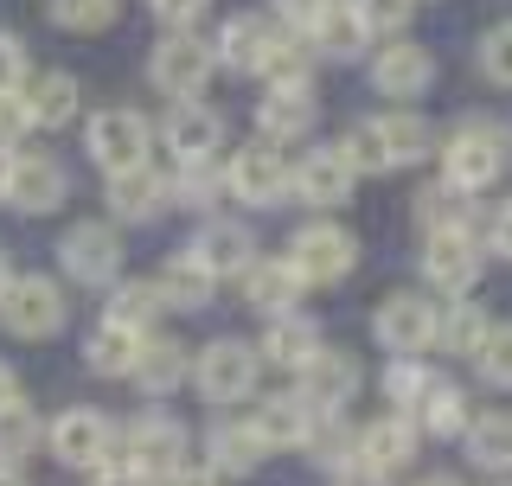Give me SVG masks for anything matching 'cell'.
I'll return each instance as SVG.
<instances>
[{
  "label": "cell",
  "instance_id": "6da1fadb",
  "mask_svg": "<svg viewBox=\"0 0 512 486\" xmlns=\"http://www.w3.org/2000/svg\"><path fill=\"white\" fill-rule=\"evenodd\" d=\"M340 148L352 160V173H391V167H416L423 154H436V128L416 109H384V116L352 128Z\"/></svg>",
  "mask_w": 512,
  "mask_h": 486
},
{
  "label": "cell",
  "instance_id": "7a4b0ae2",
  "mask_svg": "<svg viewBox=\"0 0 512 486\" xmlns=\"http://www.w3.org/2000/svg\"><path fill=\"white\" fill-rule=\"evenodd\" d=\"M512 160V135L506 122H487V116H468L455 135L442 141V180L455 192H487L493 180L506 173Z\"/></svg>",
  "mask_w": 512,
  "mask_h": 486
},
{
  "label": "cell",
  "instance_id": "3957f363",
  "mask_svg": "<svg viewBox=\"0 0 512 486\" xmlns=\"http://www.w3.org/2000/svg\"><path fill=\"white\" fill-rule=\"evenodd\" d=\"M423 282L436 288V295H474L480 282V237L474 224H442V231L423 237Z\"/></svg>",
  "mask_w": 512,
  "mask_h": 486
},
{
  "label": "cell",
  "instance_id": "277c9868",
  "mask_svg": "<svg viewBox=\"0 0 512 486\" xmlns=\"http://www.w3.org/2000/svg\"><path fill=\"white\" fill-rule=\"evenodd\" d=\"M0 327L20 339H52L64 327V288L52 275H7L0 288Z\"/></svg>",
  "mask_w": 512,
  "mask_h": 486
},
{
  "label": "cell",
  "instance_id": "5b68a950",
  "mask_svg": "<svg viewBox=\"0 0 512 486\" xmlns=\"http://www.w3.org/2000/svg\"><path fill=\"white\" fill-rule=\"evenodd\" d=\"M218 71V52L205 39H192V26H173L167 39L154 45V64H148V77H154V90L160 96H173V103H186V96H199L205 90V77Z\"/></svg>",
  "mask_w": 512,
  "mask_h": 486
},
{
  "label": "cell",
  "instance_id": "8992f818",
  "mask_svg": "<svg viewBox=\"0 0 512 486\" xmlns=\"http://www.w3.org/2000/svg\"><path fill=\"white\" fill-rule=\"evenodd\" d=\"M148 141H154V128H148L141 109H96L90 128H84V148L103 173L141 167V160H148Z\"/></svg>",
  "mask_w": 512,
  "mask_h": 486
},
{
  "label": "cell",
  "instance_id": "52a82bcc",
  "mask_svg": "<svg viewBox=\"0 0 512 486\" xmlns=\"http://www.w3.org/2000/svg\"><path fill=\"white\" fill-rule=\"evenodd\" d=\"M352 263H359V243H352L346 224H308V231H295V243H288V269L314 288L352 275Z\"/></svg>",
  "mask_w": 512,
  "mask_h": 486
},
{
  "label": "cell",
  "instance_id": "ba28073f",
  "mask_svg": "<svg viewBox=\"0 0 512 486\" xmlns=\"http://www.w3.org/2000/svg\"><path fill=\"white\" fill-rule=\"evenodd\" d=\"M372 333H378L384 352H410V359H416V352L436 346V301H429V295H410V288H397V295L378 301Z\"/></svg>",
  "mask_w": 512,
  "mask_h": 486
},
{
  "label": "cell",
  "instance_id": "9c48e42d",
  "mask_svg": "<svg viewBox=\"0 0 512 486\" xmlns=\"http://www.w3.org/2000/svg\"><path fill=\"white\" fill-rule=\"evenodd\" d=\"M64 192H71V180H64V167L52 154H13L7 160V186H0V199H7L13 212L45 218V212L64 205Z\"/></svg>",
  "mask_w": 512,
  "mask_h": 486
},
{
  "label": "cell",
  "instance_id": "30bf717a",
  "mask_svg": "<svg viewBox=\"0 0 512 486\" xmlns=\"http://www.w3.org/2000/svg\"><path fill=\"white\" fill-rule=\"evenodd\" d=\"M58 256H64V275H77V282H90V288H103V282L122 275V237L109 231V224H71L64 243H58Z\"/></svg>",
  "mask_w": 512,
  "mask_h": 486
},
{
  "label": "cell",
  "instance_id": "8fae6325",
  "mask_svg": "<svg viewBox=\"0 0 512 486\" xmlns=\"http://www.w3.org/2000/svg\"><path fill=\"white\" fill-rule=\"evenodd\" d=\"M352 160L346 148H314L301 167H288V192H295L301 205H314V212H327V205H346L352 199Z\"/></svg>",
  "mask_w": 512,
  "mask_h": 486
},
{
  "label": "cell",
  "instance_id": "7c38bea8",
  "mask_svg": "<svg viewBox=\"0 0 512 486\" xmlns=\"http://www.w3.org/2000/svg\"><path fill=\"white\" fill-rule=\"evenodd\" d=\"M224 192H231V199H244V205H282L288 199V160L269 148H244L231 160V167H224Z\"/></svg>",
  "mask_w": 512,
  "mask_h": 486
},
{
  "label": "cell",
  "instance_id": "4fadbf2b",
  "mask_svg": "<svg viewBox=\"0 0 512 486\" xmlns=\"http://www.w3.org/2000/svg\"><path fill=\"white\" fill-rule=\"evenodd\" d=\"M186 455H192V435L173 423V416H135V423H128V461H135L148 480L173 474Z\"/></svg>",
  "mask_w": 512,
  "mask_h": 486
},
{
  "label": "cell",
  "instance_id": "5bb4252c",
  "mask_svg": "<svg viewBox=\"0 0 512 486\" xmlns=\"http://www.w3.org/2000/svg\"><path fill=\"white\" fill-rule=\"evenodd\" d=\"M45 442H52V455L64 467H96V461L116 455V429H109V416H96V410H64Z\"/></svg>",
  "mask_w": 512,
  "mask_h": 486
},
{
  "label": "cell",
  "instance_id": "9a60e30c",
  "mask_svg": "<svg viewBox=\"0 0 512 486\" xmlns=\"http://www.w3.org/2000/svg\"><path fill=\"white\" fill-rule=\"evenodd\" d=\"M199 391L212 403H244L256 391V352L237 346V339H218V346L199 352Z\"/></svg>",
  "mask_w": 512,
  "mask_h": 486
},
{
  "label": "cell",
  "instance_id": "2e32d148",
  "mask_svg": "<svg viewBox=\"0 0 512 486\" xmlns=\"http://www.w3.org/2000/svg\"><path fill=\"white\" fill-rule=\"evenodd\" d=\"M295 391L308 397V410H346L352 391H359V365L333 346H314V359L295 371Z\"/></svg>",
  "mask_w": 512,
  "mask_h": 486
},
{
  "label": "cell",
  "instance_id": "e0dca14e",
  "mask_svg": "<svg viewBox=\"0 0 512 486\" xmlns=\"http://www.w3.org/2000/svg\"><path fill=\"white\" fill-rule=\"evenodd\" d=\"M276 20H263V13H231V20H224L218 26V45H212V52H218V64H224V71H237V77H256V71H263V58H269V45H276Z\"/></svg>",
  "mask_w": 512,
  "mask_h": 486
},
{
  "label": "cell",
  "instance_id": "ac0fdd59",
  "mask_svg": "<svg viewBox=\"0 0 512 486\" xmlns=\"http://www.w3.org/2000/svg\"><path fill=\"white\" fill-rule=\"evenodd\" d=\"M167 148L180 154V167L186 160H218V148H224V122H218V109H205V103H173V116H167Z\"/></svg>",
  "mask_w": 512,
  "mask_h": 486
},
{
  "label": "cell",
  "instance_id": "d6986e66",
  "mask_svg": "<svg viewBox=\"0 0 512 486\" xmlns=\"http://www.w3.org/2000/svg\"><path fill=\"white\" fill-rule=\"evenodd\" d=\"M372 84H378V96H423L436 84V58H429L423 45L397 39V45H384L372 58Z\"/></svg>",
  "mask_w": 512,
  "mask_h": 486
},
{
  "label": "cell",
  "instance_id": "ffe728a7",
  "mask_svg": "<svg viewBox=\"0 0 512 486\" xmlns=\"http://www.w3.org/2000/svg\"><path fill=\"white\" fill-rule=\"evenodd\" d=\"M365 467H378V474H404V467L416 461V423L410 416H378V423L359 429V455Z\"/></svg>",
  "mask_w": 512,
  "mask_h": 486
},
{
  "label": "cell",
  "instance_id": "44dd1931",
  "mask_svg": "<svg viewBox=\"0 0 512 486\" xmlns=\"http://www.w3.org/2000/svg\"><path fill=\"white\" fill-rule=\"evenodd\" d=\"M314 90H269L263 103H256V135L269 141V148H282V141H301L314 135Z\"/></svg>",
  "mask_w": 512,
  "mask_h": 486
},
{
  "label": "cell",
  "instance_id": "7402d4cb",
  "mask_svg": "<svg viewBox=\"0 0 512 486\" xmlns=\"http://www.w3.org/2000/svg\"><path fill=\"white\" fill-rule=\"evenodd\" d=\"M20 116L26 128H64L77 116V77L71 71H45L20 84Z\"/></svg>",
  "mask_w": 512,
  "mask_h": 486
},
{
  "label": "cell",
  "instance_id": "603a6c76",
  "mask_svg": "<svg viewBox=\"0 0 512 486\" xmlns=\"http://www.w3.org/2000/svg\"><path fill=\"white\" fill-rule=\"evenodd\" d=\"M250 429H256V442H263V448H301V442H308V429H314V410H308V397H301V391L263 397L250 410Z\"/></svg>",
  "mask_w": 512,
  "mask_h": 486
},
{
  "label": "cell",
  "instance_id": "cb8c5ba5",
  "mask_svg": "<svg viewBox=\"0 0 512 486\" xmlns=\"http://www.w3.org/2000/svg\"><path fill=\"white\" fill-rule=\"evenodd\" d=\"M173 192H167V180L141 160V167H122V173H109V212L116 218H128V224H148V218H160V205H167Z\"/></svg>",
  "mask_w": 512,
  "mask_h": 486
},
{
  "label": "cell",
  "instance_id": "d4e9b609",
  "mask_svg": "<svg viewBox=\"0 0 512 486\" xmlns=\"http://www.w3.org/2000/svg\"><path fill=\"white\" fill-rule=\"evenodd\" d=\"M186 371H192V359H186V346H180V339H148V333H141V352H135V371H128V378H135L148 397L180 391V384H186Z\"/></svg>",
  "mask_w": 512,
  "mask_h": 486
},
{
  "label": "cell",
  "instance_id": "484cf974",
  "mask_svg": "<svg viewBox=\"0 0 512 486\" xmlns=\"http://www.w3.org/2000/svg\"><path fill=\"white\" fill-rule=\"evenodd\" d=\"M192 256H199V263L212 269V275H237V269H244L250 256H256V237H250L237 218H212L199 237H192Z\"/></svg>",
  "mask_w": 512,
  "mask_h": 486
},
{
  "label": "cell",
  "instance_id": "4316f807",
  "mask_svg": "<svg viewBox=\"0 0 512 486\" xmlns=\"http://www.w3.org/2000/svg\"><path fill=\"white\" fill-rule=\"evenodd\" d=\"M237 282H244V301L256 307V314H288V307H295V295H301V275L288 269V256L282 263H250L237 269Z\"/></svg>",
  "mask_w": 512,
  "mask_h": 486
},
{
  "label": "cell",
  "instance_id": "83f0119b",
  "mask_svg": "<svg viewBox=\"0 0 512 486\" xmlns=\"http://www.w3.org/2000/svg\"><path fill=\"white\" fill-rule=\"evenodd\" d=\"M135 352H141V327H128V320H109L84 339V365L96 371V378H128L135 371Z\"/></svg>",
  "mask_w": 512,
  "mask_h": 486
},
{
  "label": "cell",
  "instance_id": "f1b7e54d",
  "mask_svg": "<svg viewBox=\"0 0 512 486\" xmlns=\"http://www.w3.org/2000/svg\"><path fill=\"white\" fill-rule=\"evenodd\" d=\"M410 416H416V429H429V435H461L468 429V391L448 384V378H423Z\"/></svg>",
  "mask_w": 512,
  "mask_h": 486
},
{
  "label": "cell",
  "instance_id": "f546056e",
  "mask_svg": "<svg viewBox=\"0 0 512 486\" xmlns=\"http://www.w3.org/2000/svg\"><path fill=\"white\" fill-rule=\"evenodd\" d=\"M314 346H320V327L288 307V314H269V333H263V346H256V352H263L269 365H282V371H301V365L314 359Z\"/></svg>",
  "mask_w": 512,
  "mask_h": 486
},
{
  "label": "cell",
  "instance_id": "4dcf8cb0",
  "mask_svg": "<svg viewBox=\"0 0 512 486\" xmlns=\"http://www.w3.org/2000/svg\"><path fill=\"white\" fill-rule=\"evenodd\" d=\"M468 461L487 467V474H512V410H487L468 416Z\"/></svg>",
  "mask_w": 512,
  "mask_h": 486
},
{
  "label": "cell",
  "instance_id": "1f68e13d",
  "mask_svg": "<svg viewBox=\"0 0 512 486\" xmlns=\"http://www.w3.org/2000/svg\"><path fill=\"white\" fill-rule=\"evenodd\" d=\"M154 282H160V301H167V307H180V314H199V307H205V301H212V288H218V275H212V269H205V263H199V256H173V263H167V269H160V275H154Z\"/></svg>",
  "mask_w": 512,
  "mask_h": 486
},
{
  "label": "cell",
  "instance_id": "d6a6232c",
  "mask_svg": "<svg viewBox=\"0 0 512 486\" xmlns=\"http://www.w3.org/2000/svg\"><path fill=\"white\" fill-rule=\"evenodd\" d=\"M487 333H493L487 307L468 301V295H455V301H448V314H436V339L455 352V359H474V352L487 346Z\"/></svg>",
  "mask_w": 512,
  "mask_h": 486
},
{
  "label": "cell",
  "instance_id": "836d02e7",
  "mask_svg": "<svg viewBox=\"0 0 512 486\" xmlns=\"http://www.w3.org/2000/svg\"><path fill=\"white\" fill-rule=\"evenodd\" d=\"M308 461L327 467V474H340V467H352V455H359V435L346 429V410H314V429H308Z\"/></svg>",
  "mask_w": 512,
  "mask_h": 486
},
{
  "label": "cell",
  "instance_id": "e575fe53",
  "mask_svg": "<svg viewBox=\"0 0 512 486\" xmlns=\"http://www.w3.org/2000/svg\"><path fill=\"white\" fill-rule=\"evenodd\" d=\"M256 461H263V442H256L250 423H218L205 435V467L212 474H250Z\"/></svg>",
  "mask_w": 512,
  "mask_h": 486
},
{
  "label": "cell",
  "instance_id": "d590c367",
  "mask_svg": "<svg viewBox=\"0 0 512 486\" xmlns=\"http://www.w3.org/2000/svg\"><path fill=\"white\" fill-rule=\"evenodd\" d=\"M263 77L269 90H308V77H314V52L301 45V32H276V45H269V58H263Z\"/></svg>",
  "mask_w": 512,
  "mask_h": 486
},
{
  "label": "cell",
  "instance_id": "8d00e7d4",
  "mask_svg": "<svg viewBox=\"0 0 512 486\" xmlns=\"http://www.w3.org/2000/svg\"><path fill=\"white\" fill-rule=\"evenodd\" d=\"M308 52H314V58H359V52H365V26L352 20L346 7H333L327 20L308 32Z\"/></svg>",
  "mask_w": 512,
  "mask_h": 486
},
{
  "label": "cell",
  "instance_id": "74e56055",
  "mask_svg": "<svg viewBox=\"0 0 512 486\" xmlns=\"http://www.w3.org/2000/svg\"><path fill=\"white\" fill-rule=\"evenodd\" d=\"M160 282H116V301H109V320H128V327H141L148 333L154 320H160Z\"/></svg>",
  "mask_w": 512,
  "mask_h": 486
},
{
  "label": "cell",
  "instance_id": "f35d334b",
  "mask_svg": "<svg viewBox=\"0 0 512 486\" xmlns=\"http://www.w3.org/2000/svg\"><path fill=\"white\" fill-rule=\"evenodd\" d=\"M410 7L416 0H346V13L365 26V39H397L410 26Z\"/></svg>",
  "mask_w": 512,
  "mask_h": 486
},
{
  "label": "cell",
  "instance_id": "ab89813d",
  "mask_svg": "<svg viewBox=\"0 0 512 486\" xmlns=\"http://www.w3.org/2000/svg\"><path fill=\"white\" fill-rule=\"evenodd\" d=\"M180 205H192V212H212L218 205V192H224V173L212 167V160H186V173H180V186H167Z\"/></svg>",
  "mask_w": 512,
  "mask_h": 486
},
{
  "label": "cell",
  "instance_id": "60d3db41",
  "mask_svg": "<svg viewBox=\"0 0 512 486\" xmlns=\"http://www.w3.org/2000/svg\"><path fill=\"white\" fill-rule=\"evenodd\" d=\"M32 448H39V416L26 403H7L0 410V461H26Z\"/></svg>",
  "mask_w": 512,
  "mask_h": 486
},
{
  "label": "cell",
  "instance_id": "b9f144b4",
  "mask_svg": "<svg viewBox=\"0 0 512 486\" xmlns=\"http://www.w3.org/2000/svg\"><path fill=\"white\" fill-rule=\"evenodd\" d=\"M116 13H122V0H52V20L64 32H103V26H116Z\"/></svg>",
  "mask_w": 512,
  "mask_h": 486
},
{
  "label": "cell",
  "instance_id": "7bdbcfd3",
  "mask_svg": "<svg viewBox=\"0 0 512 486\" xmlns=\"http://www.w3.org/2000/svg\"><path fill=\"white\" fill-rule=\"evenodd\" d=\"M474 365H480V378H487L493 391H512V320L487 333V346L474 352Z\"/></svg>",
  "mask_w": 512,
  "mask_h": 486
},
{
  "label": "cell",
  "instance_id": "ee69618b",
  "mask_svg": "<svg viewBox=\"0 0 512 486\" xmlns=\"http://www.w3.org/2000/svg\"><path fill=\"white\" fill-rule=\"evenodd\" d=\"M416 218H423V231H442V224H468V212H461V192L455 186H429L416 192Z\"/></svg>",
  "mask_w": 512,
  "mask_h": 486
},
{
  "label": "cell",
  "instance_id": "f6af8a7d",
  "mask_svg": "<svg viewBox=\"0 0 512 486\" xmlns=\"http://www.w3.org/2000/svg\"><path fill=\"white\" fill-rule=\"evenodd\" d=\"M423 378H429V371L416 365L410 352H391V365H384V397H391L397 410H410V403H416V391H423Z\"/></svg>",
  "mask_w": 512,
  "mask_h": 486
},
{
  "label": "cell",
  "instance_id": "bcb514c9",
  "mask_svg": "<svg viewBox=\"0 0 512 486\" xmlns=\"http://www.w3.org/2000/svg\"><path fill=\"white\" fill-rule=\"evenodd\" d=\"M480 71H487L493 84H506V90H512V20H506V26H493L487 39H480Z\"/></svg>",
  "mask_w": 512,
  "mask_h": 486
},
{
  "label": "cell",
  "instance_id": "7dc6e473",
  "mask_svg": "<svg viewBox=\"0 0 512 486\" xmlns=\"http://www.w3.org/2000/svg\"><path fill=\"white\" fill-rule=\"evenodd\" d=\"M340 7V0H276V13H282V26L288 32H301V39H308V32L327 20V13Z\"/></svg>",
  "mask_w": 512,
  "mask_h": 486
},
{
  "label": "cell",
  "instance_id": "c3c4849f",
  "mask_svg": "<svg viewBox=\"0 0 512 486\" xmlns=\"http://www.w3.org/2000/svg\"><path fill=\"white\" fill-rule=\"evenodd\" d=\"M26 52H20V39L13 32H0V96H20V84H26Z\"/></svg>",
  "mask_w": 512,
  "mask_h": 486
},
{
  "label": "cell",
  "instance_id": "681fc988",
  "mask_svg": "<svg viewBox=\"0 0 512 486\" xmlns=\"http://www.w3.org/2000/svg\"><path fill=\"white\" fill-rule=\"evenodd\" d=\"M90 486H154V480L141 474V467L128 461V455H109V461H96V467H90Z\"/></svg>",
  "mask_w": 512,
  "mask_h": 486
},
{
  "label": "cell",
  "instance_id": "f907efd6",
  "mask_svg": "<svg viewBox=\"0 0 512 486\" xmlns=\"http://www.w3.org/2000/svg\"><path fill=\"white\" fill-rule=\"evenodd\" d=\"M148 7H154V20H167V26H192V20H205L212 0H148Z\"/></svg>",
  "mask_w": 512,
  "mask_h": 486
},
{
  "label": "cell",
  "instance_id": "816d5d0a",
  "mask_svg": "<svg viewBox=\"0 0 512 486\" xmlns=\"http://www.w3.org/2000/svg\"><path fill=\"white\" fill-rule=\"evenodd\" d=\"M154 486H218V474H212V467H192V461H180L173 474H160Z\"/></svg>",
  "mask_w": 512,
  "mask_h": 486
},
{
  "label": "cell",
  "instance_id": "f5cc1de1",
  "mask_svg": "<svg viewBox=\"0 0 512 486\" xmlns=\"http://www.w3.org/2000/svg\"><path fill=\"white\" fill-rule=\"evenodd\" d=\"M487 243H493L500 256H512V199L500 205V212H493V224H487Z\"/></svg>",
  "mask_w": 512,
  "mask_h": 486
},
{
  "label": "cell",
  "instance_id": "db71d44e",
  "mask_svg": "<svg viewBox=\"0 0 512 486\" xmlns=\"http://www.w3.org/2000/svg\"><path fill=\"white\" fill-rule=\"evenodd\" d=\"M340 486H391V474H378V467L352 461V467H340Z\"/></svg>",
  "mask_w": 512,
  "mask_h": 486
},
{
  "label": "cell",
  "instance_id": "11a10c76",
  "mask_svg": "<svg viewBox=\"0 0 512 486\" xmlns=\"http://www.w3.org/2000/svg\"><path fill=\"white\" fill-rule=\"evenodd\" d=\"M7 403H20V378H13V365H0V410Z\"/></svg>",
  "mask_w": 512,
  "mask_h": 486
},
{
  "label": "cell",
  "instance_id": "9f6ffc18",
  "mask_svg": "<svg viewBox=\"0 0 512 486\" xmlns=\"http://www.w3.org/2000/svg\"><path fill=\"white\" fill-rule=\"evenodd\" d=\"M0 486H26V474H20V461H0Z\"/></svg>",
  "mask_w": 512,
  "mask_h": 486
},
{
  "label": "cell",
  "instance_id": "6f0895ef",
  "mask_svg": "<svg viewBox=\"0 0 512 486\" xmlns=\"http://www.w3.org/2000/svg\"><path fill=\"white\" fill-rule=\"evenodd\" d=\"M416 486H461V480H455V474H423Z\"/></svg>",
  "mask_w": 512,
  "mask_h": 486
},
{
  "label": "cell",
  "instance_id": "680465c9",
  "mask_svg": "<svg viewBox=\"0 0 512 486\" xmlns=\"http://www.w3.org/2000/svg\"><path fill=\"white\" fill-rule=\"evenodd\" d=\"M7 160H13V154H7V148H0V186H7Z\"/></svg>",
  "mask_w": 512,
  "mask_h": 486
},
{
  "label": "cell",
  "instance_id": "91938a15",
  "mask_svg": "<svg viewBox=\"0 0 512 486\" xmlns=\"http://www.w3.org/2000/svg\"><path fill=\"white\" fill-rule=\"evenodd\" d=\"M7 275H13V269H7V250H0V288H7Z\"/></svg>",
  "mask_w": 512,
  "mask_h": 486
},
{
  "label": "cell",
  "instance_id": "94428289",
  "mask_svg": "<svg viewBox=\"0 0 512 486\" xmlns=\"http://www.w3.org/2000/svg\"><path fill=\"white\" fill-rule=\"evenodd\" d=\"M500 486H512V480H500Z\"/></svg>",
  "mask_w": 512,
  "mask_h": 486
}]
</instances>
